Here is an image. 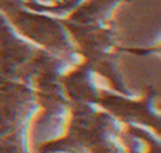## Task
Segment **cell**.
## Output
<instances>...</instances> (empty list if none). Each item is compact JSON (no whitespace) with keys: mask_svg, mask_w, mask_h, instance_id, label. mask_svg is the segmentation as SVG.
<instances>
[{"mask_svg":"<svg viewBox=\"0 0 161 153\" xmlns=\"http://www.w3.org/2000/svg\"><path fill=\"white\" fill-rule=\"evenodd\" d=\"M68 133L59 140L39 145L40 153H122L117 142V123L91 103H70Z\"/></svg>","mask_w":161,"mask_h":153,"instance_id":"1","label":"cell"},{"mask_svg":"<svg viewBox=\"0 0 161 153\" xmlns=\"http://www.w3.org/2000/svg\"><path fill=\"white\" fill-rule=\"evenodd\" d=\"M60 19L83 61L87 63L93 71L103 75L117 92L131 95L117 65L116 51L119 46L117 45L114 28L107 25V23L82 25L67 21L63 18Z\"/></svg>","mask_w":161,"mask_h":153,"instance_id":"3","label":"cell"},{"mask_svg":"<svg viewBox=\"0 0 161 153\" xmlns=\"http://www.w3.org/2000/svg\"><path fill=\"white\" fill-rule=\"evenodd\" d=\"M156 100V92L153 88H148L143 99L133 100L114 95L111 92L102 90L99 92L97 104L103 107L111 113L112 117H117L119 120L145 124L147 128H153L158 134L160 128V115L158 112L153 108Z\"/></svg>","mask_w":161,"mask_h":153,"instance_id":"5","label":"cell"},{"mask_svg":"<svg viewBox=\"0 0 161 153\" xmlns=\"http://www.w3.org/2000/svg\"><path fill=\"white\" fill-rule=\"evenodd\" d=\"M94 71L91 66L82 61L74 66L69 73L62 75L60 82L67 93V97L73 103H91L94 104L98 99L99 92L94 88L92 74Z\"/></svg>","mask_w":161,"mask_h":153,"instance_id":"6","label":"cell"},{"mask_svg":"<svg viewBox=\"0 0 161 153\" xmlns=\"http://www.w3.org/2000/svg\"><path fill=\"white\" fill-rule=\"evenodd\" d=\"M0 11L18 34L35 46L72 61L79 56L59 16L28 9L20 0H0Z\"/></svg>","mask_w":161,"mask_h":153,"instance_id":"2","label":"cell"},{"mask_svg":"<svg viewBox=\"0 0 161 153\" xmlns=\"http://www.w3.org/2000/svg\"><path fill=\"white\" fill-rule=\"evenodd\" d=\"M125 1L131 0H84L70 10L63 19L82 25L104 24L107 23L112 11Z\"/></svg>","mask_w":161,"mask_h":153,"instance_id":"7","label":"cell"},{"mask_svg":"<svg viewBox=\"0 0 161 153\" xmlns=\"http://www.w3.org/2000/svg\"><path fill=\"white\" fill-rule=\"evenodd\" d=\"M20 1L24 6L34 11L45 13L62 18L84 0H54L53 4H43L39 0H20Z\"/></svg>","mask_w":161,"mask_h":153,"instance_id":"8","label":"cell"},{"mask_svg":"<svg viewBox=\"0 0 161 153\" xmlns=\"http://www.w3.org/2000/svg\"><path fill=\"white\" fill-rule=\"evenodd\" d=\"M38 46L24 39L0 11V79L25 82Z\"/></svg>","mask_w":161,"mask_h":153,"instance_id":"4","label":"cell"}]
</instances>
